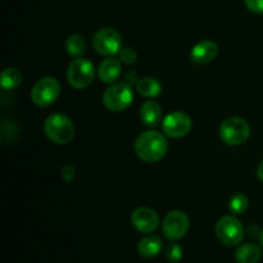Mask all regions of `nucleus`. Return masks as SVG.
<instances>
[{
    "label": "nucleus",
    "mask_w": 263,
    "mask_h": 263,
    "mask_svg": "<svg viewBox=\"0 0 263 263\" xmlns=\"http://www.w3.org/2000/svg\"><path fill=\"white\" fill-rule=\"evenodd\" d=\"M134 148L136 156L141 161L146 163H156L166 156L168 144L161 133L149 130L138 136Z\"/></svg>",
    "instance_id": "nucleus-1"
},
{
    "label": "nucleus",
    "mask_w": 263,
    "mask_h": 263,
    "mask_svg": "<svg viewBox=\"0 0 263 263\" xmlns=\"http://www.w3.org/2000/svg\"><path fill=\"white\" fill-rule=\"evenodd\" d=\"M44 133L50 141L58 145H64L73 140L74 126L66 115L54 113L44 122Z\"/></svg>",
    "instance_id": "nucleus-2"
},
{
    "label": "nucleus",
    "mask_w": 263,
    "mask_h": 263,
    "mask_svg": "<svg viewBox=\"0 0 263 263\" xmlns=\"http://www.w3.org/2000/svg\"><path fill=\"white\" fill-rule=\"evenodd\" d=\"M133 100V87L126 81L112 84L103 94V104L110 112H122L130 107Z\"/></svg>",
    "instance_id": "nucleus-3"
},
{
    "label": "nucleus",
    "mask_w": 263,
    "mask_h": 263,
    "mask_svg": "<svg viewBox=\"0 0 263 263\" xmlns=\"http://www.w3.org/2000/svg\"><path fill=\"white\" fill-rule=\"evenodd\" d=\"M215 234L218 240L228 247H236L243 241L246 230L236 216H223L215 226Z\"/></svg>",
    "instance_id": "nucleus-4"
},
{
    "label": "nucleus",
    "mask_w": 263,
    "mask_h": 263,
    "mask_svg": "<svg viewBox=\"0 0 263 263\" xmlns=\"http://www.w3.org/2000/svg\"><path fill=\"white\" fill-rule=\"evenodd\" d=\"M94 64L86 58H76L69 63L67 69V80L73 89L82 90L89 87L94 81Z\"/></svg>",
    "instance_id": "nucleus-5"
},
{
    "label": "nucleus",
    "mask_w": 263,
    "mask_h": 263,
    "mask_svg": "<svg viewBox=\"0 0 263 263\" xmlns=\"http://www.w3.org/2000/svg\"><path fill=\"white\" fill-rule=\"evenodd\" d=\"M251 127L248 122L241 117H230L223 121L220 126V138L228 145H241L248 140Z\"/></svg>",
    "instance_id": "nucleus-6"
},
{
    "label": "nucleus",
    "mask_w": 263,
    "mask_h": 263,
    "mask_svg": "<svg viewBox=\"0 0 263 263\" xmlns=\"http://www.w3.org/2000/svg\"><path fill=\"white\" fill-rule=\"evenodd\" d=\"M61 95V84L55 77H43L33 85L31 100L37 107H50Z\"/></svg>",
    "instance_id": "nucleus-7"
},
{
    "label": "nucleus",
    "mask_w": 263,
    "mask_h": 263,
    "mask_svg": "<svg viewBox=\"0 0 263 263\" xmlns=\"http://www.w3.org/2000/svg\"><path fill=\"white\" fill-rule=\"evenodd\" d=\"M92 46L100 55H116V54H120L122 49V37L115 28L104 27L94 35Z\"/></svg>",
    "instance_id": "nucleus-8"
},
{
    "label": "nucleus",
    "mask_w": 263,
    "mask_h": 263,
    "mask_svg": "<svg viewBox=\"0 0 263 263\" xmlns=\"http://www.w3.org/2000/svg\"><path fill=\"white\" fill-rule=\"evenodd\" d=\"M189 217L182 211H171L166 215L162 222V231L168 240H180L189 230Z\"/></svg>",
    "instance_id": "nucleus-9"
},
{
    "label": "nucleus",
    "mask_w": 263,
    "mask_h": 263,
    "mask_svg": "<svg viewBox=\"0 0 263 263\" xmlns=\"http://www.w3.org/2000/svg\"><path fill=\"white\" fill-rule=\"evenodd\" d=\"M193 127L192 118L185 112H172L164 117L162 128L164 135L171 139H180L186 136Z\"/></svg>",
    "instance_id": "nucleus-10"
},
{
    "label": "nucleus",
    "mask_w": 263,
    "mask_h": 263,
    "mask_svg": "<svg viewBox=\"0 0 263 263\" xmlns=\"http://www.w3.org/2000/svg\"><path fill=\"white\" fill-rule=\"evenodd\" d=\"M131 223L140 233L151 234L158 229L159 217L152 208L140 207L131 213Z\"/></svg>",
    "instance_id": "nucleus-11"
},
{
    "label": "nucleus",
    "mask_w": 263,
    "mask_h": 263,
    "mask_svg": "<svg viewBox=\"0 0 263 263\" xmlns=\"http://www.w3.org/2000/svg\"><path fill=\"white\" fill-rule=\"evenodd\" d=\"M218 54V45L212 40H203L193 46L190 59L195 64H207L212 62Z\"/></svg>",
    "instance_id": "nucleus-12"
},
{
    "label": "nucleus",
    "mask_w": 263,
    "mask_h": 263,
    "mask_svg": "<svg viewBox=\"0 0 263 263\" xmlns=\"http://www.w3.org/2000/svg\"><path fill=\"white\" fill-rule=\"evenodd\" d=\"M121 71H122V66H121L120 59L109 57L100 63L98 68V77L104 84H113L121 76Z\"/></svg>",
    "instance_id": "nucleus-13"
},
{
    "label": "nucleus",
    "mask_w": 263,
    "mask_h": 263,
    "mask_svg": "<svg viewBox=\"0 0 263 263\" xmlns=\"http://www.w3.org/2000/svg\"><path fill=\"white\" fill-rule=\"evenodd\" d=\"M163 249V241L159 236L149 235L141 239L138 244V252L143 258H154Z\"/></svg>",
    "instance_id": "nucleus-14"
},
{
    "label": "nucleus",
    "mask_w": 263,
    "mask_h": 263,
    "mask_svg": "<svg viewBox=\"0 0 263 263\" xmlns=\"http://www.w3.org/2000/svg\"><path fill=\"white\" fill-rule=\"evenodd\" d=\"M140 120L146 126H157L162 120V108L154 100H148L140 108Z\"/></svg>",
    "instance_id": "nucleus-15"
},
{
    "label": "nucleus",
    "mask_w": 263,
    "mask_h": 263,
    "mask_svg": "<svg viewBox=\"0 0 263 263\" xmlns=\"http://www.w3.org/2000/svg\"><path fill=\"white\" fill-rule=\"evenodd\" d=\"M262 257L261 247L248 243L239 247L235 252V259L238 263H257Z\"/></svg>",
    "instance_id": "nucleus-16"
},
{
    "label": "nucleus",
    "mask_w": 263,
    "mask_h": 263,
    "mask_svg": "<svg viewBox=\"0 0 263 263\" xmlns=\"http://www.w3.org/2000/svg\"><path fill=\"white\" fill-rule=\"evenodd\" d=\"M136 90L139 94L144 98H157L162 91V85L154 77H145V79H140L136 82Z\"/></svg>",
    "instance_id": "nucleus-17"
},
{
    "label": "nucleus",
    "mask_w": 263,
    "mask_h": 263,
    "mask_svg": "<svg viewBox=\"0 0 263 263\" xmlns=\"http://www.w3.org/2000/svg\"><path fill=\"white\" fill-rule=\"evenodd\" d=\"M22 82V73L18 71L17 68H5L2 72V79H0V84L4 90H14Z\"/></svg>",
    "instance_id": "nucleus-18"
},
{
    "label": "nucleus",
    "mask_w": 263,
    "mask_h": 263,
    "mask_svg": "<svg viewBox=\"0 0 263 263\" xmlns=\"http://www.w3.org/2000/svg\"><path fill=\"white\" fill-rule=\"evenodd\" d=\"M67 53L74 58H80L86 51V41L81 35H71L66 41Z\"/></svg>",
    "instance_id": "nucleus-19"
},
{
    "label": "nucleus",
    "mask_w": 263,
    "mask_h": 263,
    "mask_svg": "<svg viewBox=\"0 0 263 263\" xmlns=\"http://www.w3.org/2000/svg\"><path fill=\"white\" fill-rule=\"evenodd\" d=\"M249 199L247 195L244 194H236L231 198L230 203H229V210L234 215H243L247 210H248Z\"/></svg>",
    "instance_id": "nucleus-20"
},
{
    "label": "nucleus",
    "mask_w": 263,
    "mask_h": 263,
    "mask_svg": "<svg viewBox=\"0 0 263 263\" xmlns=\"http://www.w3.org/2000/svg\"><path fill=\"white\" fill-rule=\"evenodd\" d=\"M182 248L176 243H172L164 249V256L171 263H177L182 258Z\"/></svg>",
    "instance_id": "nucleus-21"
},
{
    "label": "nucleus",
    "mask_w": 263,
    "mask_h": 263,
    "mask_svg": "<svg viewBox=\"0 0 263 263\" xmlns=\"http://www.w3.org/2000/svg\"><path fill=\"white\" fill-rule=\"evenodd\" d=\"M136 59H138V54H136V51L134 50V49H131V48L121 49V51H120V61L122 62V63H125V64H127V66H130V64L135 63Z\"/></svg>",
    "instance_id": "nucleus-22"
},
{
    "label": "nucleus",
    "mask_w": 263,
    "mask_h": 263,
    "mask_svg": "<svg viewBox=\"0 0 263 263\" xmlns=\"http://www.w3.org/2000/svg\"><path fill=\"white\" fill-rule=\"evenodd\" d=\"M247 9L251 12L257 13V14H262L263 13V0H244Z\"/></svg>",
    "instance_id": "nucleus-23"
},
{
    "label": "nucleus",
    "mask_w": 263,
    "mask_h": 263,
    "mask_svg": "<svg viewBox=\"0 0 263 263\" xmlns=\"http://www.w3.org/2000/svg\"><path fill=\"white\" fill-rule=\"evenodd\" d=\"M61 177L64 182H71L74 179V167L73 166H64L61 171Z\"/></svg>",
    "instance_id": "nucleus-24"
},
{
    "label": "nucleus",
    "mask_w": 263,
    "mask_h": 263,
    "mask_svg": "<svg viewBox=\"0 0 263 263\" xmlns=\"http://www.w3.org/2000/svg\"><path fill=\"white\" fill-rule=\"evenodd\" d=\"M257 176H258V179L263 182V161H261V163L257 167Z\"/></svg>",
    "instance_id": "nucleus-25"
},
{
    "label": "nucleus",
    "mask_w": 263,
    "mask_h": 263,
    "mask_svg": "<svg viewBox=\"0 0 263 263\" xmlns=\"http://www.w3.org/2000/svg\"><path fill=\"white\" fill-rule=\"evenodd\" d=\"M259 241H261V247L263 248V231H262V234H261V238H259Z\"/></svg>",
    "instance_id": "nucleus-26"
}]
</instances>
